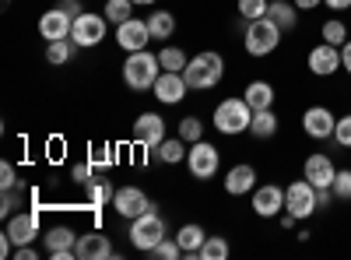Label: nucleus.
<instances>
[{"label":"nucleus","mask_w":351,"mask_h":260,"mask_svg":"<svg viewBox=\"0 0 351 260\" xmlns=\"http://www.w3.org/2000/svg\"><path fill=\"white\" fill-rule=\"evenodd\" d=\"M243 99L250 102L253 113H260V109H274L278 92H274V84H271V81H250V84H246V92H243Z\"/></svg>","instance_id":"nucleus-22"},{"label":"nucleus","mask_w":351,"mask_h":260,"mask_svg":"<svg viewBox=\"0 0 351 260\" xmlns=\"http://www.w3.org/2000/svg\"><path fill=\"white\" fill-rule=\"evenodd\" d=\"M302 176H306L316 190H324V187H334L337 165H334V158H330V155L313 152V155H306V162H302Z\"/></svg>","instance_id":"nucleus-16"},{"label":"nucleus","mask_w":351,"mask_h":260,"mask_svg":"<svg viewBox=\"0 0 351 260\" xmlns=\"http://www.w3.org/2000/svg\"><path fill=\"white\" fill-rule=\"evenodd\" d=\"M341 71H348V74H351V39L341 46Z\"/></svg>","instance_id":"nucleus-45"},{"label":"nucleus","mask_w":351,"mask_h":260,"mask_svg":"<svg viewBox=\"0 0 351 260\" xmlns=\"http://www.w3.org/2000/svg\"><path fill=\"white\" fill-rule=\"evenodd\" d=\"M0 187H4V190L18 187V172H14V165H11V162H4V165H0Z\"/></svg>","instance_id":"nucleus-42"},{"label":"nucleus","mask_w":351,"mask_h":260,"mask_svg":"<svg viewBox=\"0 0 351 260\" xmlns=\"http://www.w3.org/2000/svg\"><path fill=\"white\" fill-rule=\"evenodd\" d=\"M183 78H186V84H190V92H208V88H218V81L225 78V60H221V53H215V49L197 53L193 60L186 64Z\"/></svg>","instance_id":"nucleus-1"},{"label":"nucleus","mask_w":351,"mask_h":260,"mask_svg":"<svg viewBox=\"0 0 351 260\" xmlns=\"http://www.w3.org/2000/svg\"><path fill=\"white\" fill-rule=\"evenodd\" d=\"M250 204L260 218H278L285 211V187L278 183H256V190L250 193Z\"/></svg>","instance_id":"nucleus-9"},{"label":"nucleus","mask_w":351,"mask_h":260,"mask_svg":"<svg viewBox=\"0 0 351 260\" xmlns=\"http://www.w3.org/2000/svg\"><path fill=\"white\" fill-rule=\"evenodd\" d=\"M281 28L274 18H256V21H246V36H243V46L250 56H271L278 46H281Z\"/></svg>","instance_id":"nucleus-5"},{"label":"nucleus","mask_w":351,"mask_h":260,"mask_svg":"<svg viewBox=\"0 0 351 260\" xmlns=\"http://www.w3.org/2000/svg\"><path fill=\"white\" fill-rule=\"evenodd\" d=\"M267 18L278 21L281 32H295V28H299V8H295V0H274V4L267 8Z\"/></svg>","instance_id":"nucleus-23"},{"label":"nucleus","mask_w":351,"mask_h":260,"mask_svg":"<svg viewBox=\"0 0 351 260\" xmlns=\"http://www.w3.org/2000/svg\"><path fill=\"white\" fill-rule=\"evenodd\" d=\"M319 36H324V43H330V46H344L348 43V25L341 18H327L324 28H319Z\"/></svg>","instance_id":"nucleus-32"},{"label":"nucleus","mask_w":351,"mask_h":260,"mask_svg":"<svg viewBox=\"0 0 351 260\" xmlns=\"http://www.w3.org/2000/svg\"><path fill=\"white\" fill-rule=\"evenodd\" d=\"M88 162H92V169H109L112 165V148H109V144H106V148H92Z\"/></svg>","instance_id":"nucleus-40"},{"label":"nucleus","mask_w":351,"mask_h":260,"mask_svg":"<svg viewBox=\"0 0 351 260\" xmlns=\"http://www.w3.org/2000/svg\"><path fill=\"white\" fill-rule=\"evenodd\" d=\"M278 113L274 109H260V113H253V123H250V134L256 137V141H267V137H274L278 134Z\"/></svg>","instance_id":"nucleus-25"},{"label":"nucleus","mask_w":351,"mask_h":260,"mask_svg":"<svg viewBox=\"0 0 351 260\" xmlns=\"http://www.w3.org/2000/svg\"><path fill=\"white\" fill-rule=\"evenodd\" d=\"M81 190H84V204L88 208H106V204H112V197H116L109 180H92V183H84Z\"/></svg>","instance_id":"nucleus-24"},{"label":"nucleus","mask_w":351,"mask_h":260,"mask_svg":"<svg viewBox=\"0 0 351 260\" xmlns=\"http://www.w3.org/2000/svg\"><path fill=\"white\" fill-rule=\"evenodd\" d=\"M327 11H351V0H324Z\"/></svg>","instance_id":"nucleus-46"},{"label":"nucleus","mask_w":351,"mask_h":260,"mask_svg":"<svg viewBox=\"0 0 351 260\" xmlns=\"http://www.w3.org/2000/svg\"><path fill=\"white\" fill-rule=\"evenodd\" d=\"M155 155L165 165H180V162H186V141L183 137H165L158 148H155Z\"/></svg>","instance_id":"nucleus-27"},{"label":"nucleus","mask_w":351,"mask_h":260,"mask_svg":"<svg viewBox=\"0 0 351 260\" xmlns=\"http://www.w3.org/2000/svg\"><path fill=\"white\" fill-rule=\"evenodd\" d=\"M232 250H228V239L225 236H208L200 246V260H225Z\"/></svg>","instance_id":"nucleus-33"},{"label":"nucleus","mask_w":351,"mask_h":260,"mask_svg":"<svg viewBox=\"0 0 351 260\" xmlns=\"http://www.w3.org/2000/svg\"><path fill=\"white\" fill-rule=\"evenodd\" d=\"M306 67L309 74L316 78H334L341 71V46H330V43H319L306 53Z\"/></svg>","instance_id":"nucleus-11"},{"label":"nucleus","mask_w":351,"mask_h":260,"mask_svg":"<svg viewBox=\"0 0 351 260\" xmlns=\"http://www.w3.org/2000/svg\"><path fill=\"white\" fill-rule=\"evenodd\" d=\"M148 28H152V39H172V32H176V14H172V11H152V14H148Z\"/></svg>","instance_id":"nucleus-28"},{"label":"nucleus","mask_w":351,"mask_h":260,"mask_svg":"<svg viewBox=\"0 0 351 260\" xmlns=\"http://www.w3.org/2000/svg\"><path fill=\"white\" fill-rule=\"evenodd\" d=\"M14 257H18V260H39V250H36L32 243H25V246L14 250Z\"/></svg>","instance_id":"nucleus-44"},{"label":"nucleus","mask_w":351,"mask_h":260,"mask_svg":"<svg viewBox=\"0 0 351 260\" xmlns=\"http://www.w3.org/2000/svg\"><path fill=\"white\" fill-rule=\"evenodd\" d=\"M134 141L141 144V148L155 152L158 144L165 141V120H162V113H141V117L134 120Z\"/></svg>","instance_id":"nucleus-12"},{"label":"nucleus","mask_w":351,"mask_h":260,"mask_svg":"<svg viewBox=\"0 0 351 260\" xmlns=\"http://www.w3.org/2000/svg\"><path fill=\"white\" fill-rule=\"evenodd\" d=\"M74 253H77V260H106V257H112V243L106 233H81L74 243Z\"/></svg>","instance_id":"nucleus-20"},{"label":"nucleus","mask_w":351,"mask_h":260,"mask_svg":"<svg viewBox=\"0 0 351 260\" xmlns=\"http://www.w3.org/2000/svg\"><path fill=\"white\" fill-rule=\"evenodd\" d=\"M285 211L295 215L299 222H306V218H313V215L319 211V208H316V187H313L306 176L285 187Z\"/></svg>","instance_id":"nucleus-7"},{"label":"nucleus","mask_w":351,"mask_h":260,"mask_svg":"<svg viewBox=\"0 0 351 260\" xmlns=\"http://www.w3.org/2000/svg\"><path fill=\"white\" fill-rule=\"evenodd\" d=\"M116 43H120V49H127V53L148 49V43H152L148 18H130L123 25H116Z\"/></svg>","instance_id":"nucleus-13"},{"label":"nucleus","mask_w":351,"mask_h":260,"mask_svg":"<svg viewBox=\"0 0 351 260\" xmlns=\"http://www.w3.org/2000/svg\"><path fill=\"white\" fill-rule=\"evenodd\" d=\"M253 190H256V169H253L250 162H239V165H232V169L225 172V193L246 197V193H253Z\"/></svg>","instance_id":"nucleus-19"},{"label":"nucleus","mask_w":351,"mask_h":260,"mask_svg":"<svg viewBox=\"0 0 351 260\" xmlns=\"http://www.w3.org/2000/svg\"><path fill=\"white\" fill-rule=\"evenodd\" d=\"M4 233L14 239V246H25V243H36L39 239V211H18L8 218V228Z\"/></svg>","instance_id":"nucleus-18"},{"label":"nucleus","mask_w":351,"mask_h":260,"mask_svg":"<svg viewBox=\"0 0 351 260\" xmlns=\"http://www.w3.org/2000/svg\"><path fill=\"white\" fill-rule=\"evenodd\" d=\"M112 208H116V215H120V218L134 222L137 215H144V211L155 208V204L148 200V193H144L141 187H120V190H116V197H112Z\"/></svg>","instance_id":"nucleus-14"},{"label":"nucleus","mask_w":351,"mask_h":260,"mask_svg":"<svg viewBox=\"0 0 351 260\" xmlns=\"http://www.w3.org/2000/svg\"><path fill=\"white\" fill-rule=\"evenodd\" d=\"M152 92H155V99L162 106H176V102H183V95L190 92V84H186V78L180 71H162Z\"/></svg>","instance_id":"nucleus-17"},{"label":"nucleus","mask_w":351,"mask_h":260,"mask_svg":"<svg viewBox=\"0 0 351 260\" xmlns=\"http://www.w3.org/2000/svg\"><path fill=\"white\" fill-rule=\"evenodd\" d=\"M158 74H162L158 53H148V49L127 53V60H123V81H127V88H134V92H148V88H155Z\"/></svg>","instance_id":"nucleus-2"},{"label":"nucleus","mask_w":351,"mask_h":260,"mask_svg":"<svg viewBox=\"0 0 351 260\" xmlns=\"http://www.w3.org/2000/svg\"><path fill=\"white\" fill-rule=\"evenodd\" d=\"M330 190H334V200H351V169H337Z\"/></svg>","instance_id":"nucleus-37"},{"label":"nucleus","mask_w":351,"mask_h":260,"mask_svg":"<svg viewBox=\"0 0 351 260\" xmlns=\"http://www.w3.org/2000/svg\"><path fill=\"white\" fill-rule=\"evenodd\" d=\"M334 141H337V148H351V113H344V117H337V127H334Z\"/></svg>","instance_id":"nucleus-38"},{"label":"nucleus","mask_w":351,"mask_h":260,"mask_svg":"<svg viewBox=\"0 0 351 260\" xmlns=\"http://www.w3.org/2000/svg\"><path fill=\"white\" fill-rule=\"evenodd\" d=\"M176 239H180V246H183V257H200V246H204V239H208V233L190 222L176 233Z\"/></svg>","instance_id":"nucleus-26"},{"label":"nucleus","mask_w":351,"mask_h":260,"mask_svg":"<svg viewBox=\"0 0 351 260\" xmlns=\"http://www.w3.org/2000/svg\"><path fill=\"white\" fill-rule=\"evenodd\" d=\"M92 172H95L92 162H77V165L71 169V180H74L77 187H84V183H92Z\"/></svg>","instance_id":"nucleus-41"},{"label":"nucleus","mask_w":351,"mask_h":260,"mask_svg":"<svg viewBox=\"0 0 351 260\" xmlns=\"http://www.w3.org/2000/svg\"><path fill=\"white\" fill-rule=\"evenodd\" d=\"M211 120H215V130H218V134L236 137V134H246V130H250V123H253V109H250L246 99L232 95V99H225V102L215 106V117H211Z\"/></svg>","instance_id":"nucleus-3"},{"label":"nucleus","mask_w":351,"mask_h":260,"mask_svg":"<svg viewBox=\"0 0 351 260\" xmlns=\"http://www.w3.org/2000/svg\"><path fill=\"white\" fill-rule=\"evenodd\" d=\"M137 8H152V4H158V0H134Z\"/></svg>","instance_id":"nucleus-48"},{"label":"nucleus","mask_w":351,"mask_h":260,"mask_svg":"<svg viewBox=\"0 0 351 260\" xmlns=\"http://www.w3.org/2000/svg\"><path fill=\"white\" fill-rule=\"evenodd\" d=\"M71 25H74V18H71V14H64L60 8H53V11H46V14L39 18V36H43L46 43L71 39Z\"/></svg>","instance_id":"nucleus-21"},{"label":"nucleus","mask_w":351,"mask_h":260,"mask_svg":"<svg viewBox=\"0 0 351 260\" xmlns=\"http://www.w3.org/2000/svg\"><path fill=\"white\" fill-rule=\"evenodd\" d=\"M56 8H60L64 14H71V18L84 14V11H81V0H60V4H56Z\"/></svg>","instance_id":"nucleus-43"},{"label":"nucleus","mask_w":351,"mask_h":260,"mask_svg":"<svg viewBox=\"0 0 351 260\" xmlns=\"http://www.w3.org/2000/svg\"><path fill=\"white\" fill-rule=\"evenodd\" d=\"M165 236H169V225H165V218H162L155 208H148L144 215H137V218L130 222V233H127L130 246H134V250H144V253H152Z\"/></svg>","instance_id":"nucleus-4"},{"label":"nucleus","mask_w":351,"mask_h":260,"mask_svg":"<svg viewBox=\"0 0 351 260\" xmlns=\"http://www.w3.org/2000/svg\"><path fill=\"white\" fill-rule=\"evenodd\" d=\"M134 0H106V21L109 25H123L134 18Z\"/></svg>","instance_id":"nucleus-30"},{"label":"nucleus","mask_w":351,"mask_h":260,"mask_svg":"<svg viewBox=\"0 0 351 260\" xmlns=\"http://www.w3.org/2000/svg\"><path fill=\"white\" fill-rule=\"evenodd\" d=\"M74 56V43L71 39H56V43H46V60L53 67H64L67 60Z\"/></svg>","instance_id":"nucleus-31"},{"label":"nucleus","mask_w":351,"mask_h":260,"mask_svg":"<svg viewBox=\"0 0 351 260\" xmlns=\"http://www.w3.org/2000/svg\"><path fill=\"white\" fill-rule=\"evenodd\" d=\"M152 257H158V260H176V257H183V246H180V239H176V236H172V239L165 236V239L152 250Z\"/></svg>","instance_id":"nucleus-35"},{"label":"nucleus","mask_w":351,"mask_h":260,"mask_svg":"<svg viewBox=\"0 0 351 260\" xmlns=\"http://www.w3.org/2000/svg\"><path fill=\"white\" fill-rule=\"evenodd\" d=\"M106 18L102 14H92V11H84V14H77L74 18V25H71V43L77 46V49H92V46H99L102 39H106Z\"/></svg>","instance_id":"nucleus-8"},{"label":"nucleus","mask_w":351,"mask_h":260,"mask_svg":"<svg viewBox=\"0 0 351 260\" xmlns=\"http://www.w3.org/2000/svg\"><path fill=\"white\" fill-rule=\"evenodd\" d=\"M334 127H337V117H334V109L330 106H309L306 113H302V130H306V137H313V141H327V137H334Z\"/></svg>","instance_id":"nucleus-10"},{"label":"nucleus","mask_w":351,"mask_h":260,"mask_svg":"<svg viewBox=\"0 0 351 260\" xmlns=\"http://www.w3.org/2000/svg\"><path fill=\"white\" fill-rule=\"evenodd\" d=\"M77 236H81V233H74L71 225H53L49 233L43 236V239H46V253H49V260H77V253H74Z\"/></svg>","instance_id":"nucleus-15"},{"label":"nucleus","mask_w":351,"mask_h":260,"mask_svg":"<svg viewBox=\"0 0 351 260\" xmlns=\"http://www.w3.org/2000/svg\"><path fill=\"white\" fill-rule=\"evenodd\" d=\"M236 8H239V18H243V21H256V18L267 14L271 0H239Z\"/></svg>","instance_id":"nucleus-34"},{"label":"nucleus","mask_w":351,"mask_h":260,"mask_svg":"<svg viewBox=\"0 0 351 260\" xmlns=\"http://www.w3.org/2000/svg\"><path fill=\"white\" fill-rule=\"evenodd\" d=\"M180 137H183L186 144L200 141V137H204V123H200L197 117H183V120H180Z\"/></svg>","instance_id":"nucleus-36"},{"label":"nucleus","mask_w":351,"mask_h":260,"mask_svg":"<svg viewBox=\"0 0 351 260\" xmlns=\"http://www.w3.org/2000/svg\"><path fill=\"white\" fill-rule=\"evenodd\" d=\"M319 4H324V0H295L299 11H313V8H319Z\"/></svg>","instance_id":"nucleus-47"},{"label":"nucleus","mask_w":351,"mask_h":260,"mask_svg":"<svg viewBox=\"0 0 351 260\" xmlns=\"http://www.w3.org/2000/svg\"><path fill=\"white\" fill-rule=\"evenodd\" d=\"M186 165H190V176L200 180V183H208L218 176V165H221V152L215 148L211 141H193L190 144V152H186Z\"/></svg>","instance_id":"nucleus-6"},{"label":"nucleus","mask_w":351,"mask_h":260,"mask_svg":"<svg viewBox=\"0 0 351 260\" xmlns=\"http://www.w3.org/2000/svg\"><path fill=\"white\" fill-rule=\"evenodd\" d=\"M158 64H162V71H180L183 74L190 60H186V53L180 46H162L158 49Z\"/></svg>","instance_id":"nucleus-29"},{"label":"nucleus","mask_w":351,"mask_h":260,"mask_svg":"<svg viewBox=\"0 0 351 260\" xmlns=\"http://www.w3.org/2000/svg\"><path fill=\"white\" fill-rule=\"evenodd\" d=\"M18 208H21V193H18V187L4 190V200H0V215L11 218V215H18Z\"/></svg>","instance_id":"nucleus-39"}]
</instances>
